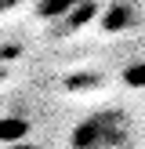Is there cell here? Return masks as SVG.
I'll return each instance as SVG.
<instances>
[{"mask_svg": "<svg viewBox=\"0 0 145 149\" xmlns=\"http://www.w3.org/2000/svg\"><path fill=\"white\" fill-rule=\"evenodd\" d=\"M134 127L120 109H98L84 116L69 135V149H130Z\"/></svg>", "mask_w": 145, "mask_h": 149, "instance_id": "obj_1", "label": "cell"}, {"mask_svg": "<svg viewBox=\"0 0 145 149\" xmlns=\"http://www.w3.org/2000/svg\"><path fill=\"white\" fill-rule=\"evenodd\" d=\"M72 7H80V0H40V15L44 18H62Z\"/></svg>", "mask_w": 145, "mask_h": 149, "instance_id": "obj_2", "label": "cell"}, {"mask_svg": "<svg viewBox=\"0 0 145 149\" xmlns=\"http://www.w3.org/2000/svg\"><path fill=\"white\" fill-rule=\"evenodd\" d=\"M22 131H26V127H22V120H0V138H22Z\"/></svg>", "mask_w": 145, "mask_h": 149, "instance_id": "obj_3", "label": "cell"}, {"mask_svg": "<svg viewBox=\"0 0 145 149\" xmlns=\"http://www.w3.org/2000/svg\"><path fill=\"white\" fill-rule=\"evenodd\" d=\"M4 149H36V146H29V142H7Z\"/></svg>", "mask_w": 145, "mask_h": 149, "instance_id": "obj_4", "label": "cell"}]
</instances>
